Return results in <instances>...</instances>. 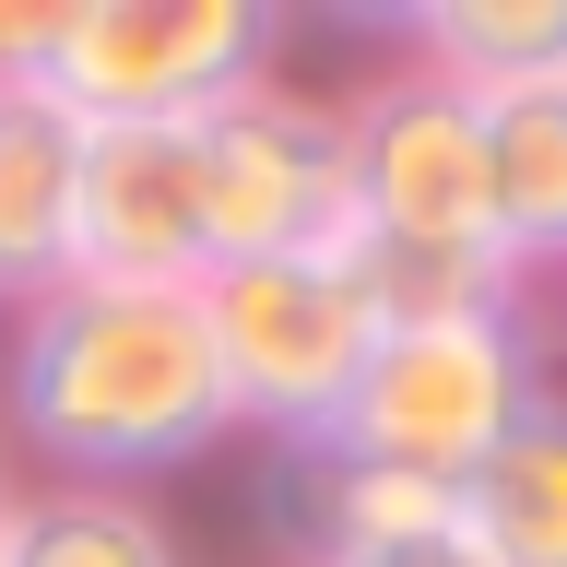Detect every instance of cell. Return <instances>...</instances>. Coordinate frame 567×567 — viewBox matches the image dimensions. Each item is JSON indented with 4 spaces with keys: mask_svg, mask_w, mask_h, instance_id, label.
<instances>
[{
    "mask_svg": "<svg viewBox=\"0 0 567 567\" xmlns=\"http://www.w3.org/2000/svg\"><path fill=\"white\" fill-rule=\"evenodd\" d=\"M0 414L60 485H118L142 496L154 473H189L237 437L225 367H213L202 296L177 284H48L12 308V367Z\"/></svg>",
    "mask_w": 567,
    "mask_h": 567,
    "instance_id": "cell-1",
    "label": "cell"
},
{
    "mask_svg": "<svg viewBox=\"0 0 567 567\" xmlns=\"http://www.w3.org/2000/svg\"><path fill=\"white\" fill-rule=\"evenodd\" d=\"M532 402H544V308H532V296L437 308V319H379V343H367V367H354L319 461L461 485Z\"/></svg>",
    "mask_w": 567,
    "mask_h": 567,
    "instance_id": "cell-2",
    "label": "cell"
},
{
    "mask_svg": "<svg viewBox=\"0 0 567 567\" xmlns=\"http://www.w3.org/2000/svg\"><path fill=\"white\" fill-rule=\"evenodd\" d=\"M189 296H202V331H213L237 425H260L272 450H319L331 414H343V390H354V367H367V343H379V308L343 272V248L225 260Z\"/></svg>",
    "mask_w": 567,
    "mask_h": 567,
    "instance_id": "cell-3",
    "label": "cell"
},
{
    "mask_svg": "<svg viewBox=\"0 0 567 567\" xmlns=\"http://www.w3.org/2000/svg\"><path fill=\"white\" fill-rule=\"evenodd\" d=\"M272 48H284L272 0H71L35 83L83 131H118V118H189L213 95L272 83Z\"/></svg>",
    "mask_w": 567,
    "mask_h": 567,
    "instance_id": "cell-4",
    "label": "cell"
},
{
    "mask_svg": "<svg viewBox=\"0 0 567 567\" xmlns=\"http://www.w3.org/2000/svg\"><path fill=\"white\" fill-rule=\"evenodd\" d=\"M189 166H202V248L225 260H284V248H343V106L296 83L189 106Z\"/></svg>",
    "mask_w": 567,
    "mask_h": 567,
    "instance_id": "cell-5",
    "label": "cell"
},
{
    "mask_svg": "<svg viewBox=\"0 0 567 567\" xmlns=\"http://www.w3.org/2000/svg\"><path fill=\"white\" fill-rule=\"evenodd\" d=\"M473 189H485V248L520 284H544L567 248V83L473 95Z\"/></svg>",
    "mask_w": 567,
    "mask_h": 567,
    "instance_id": "cell-6",
    "label": "cell"
},
{
    "mask_svg": "<svg viewBox=\"0 0 567 567\" xmlns=\"http://www.w3.org/2000/svg\"><path fill=\"white\" fill-rule=\"evenodd\" d=\"M71 189H83V118L48 83H0V308L71 284Z\"/></svg>",
    "mask_w": 567,
    "mask_h": 567,
    "instance_id": "cell-7",
    "label": "cell"
},
{
    "mask_svg": "<svg viewBox=\"0 0 567 567\" xmlns=\"http://www.w3.org/2000/svg\"><path fill=\"white\" fill-rule=\"evenodd\" d=\"M450 508H461L485 567H567V414H556V390L450 485Z\"/></svg>",
    "mask_w": 567,
    "mask_h": 567,
    "instance_id": "cell-8",
    "label": "cell"
},
{
    "mask_svg": "<svg viewBox=\"0 0 567 567\" xmlns=\"http://www.w3.org/2000/svg\"><path fill=\"white\" fill-rule=\"evenodd\" d=\"M402 35H414V71H437L450 95L567 83V12L556 0H414Z\"/></svg>",
    "mask_w": 567,
    "mask_h": 567,
    "instance_id": "cell-9",
    "label": "cell"
},
{
    "mask_svg": "<svg viewBox=\"0 0 567 567\" xmlns=\"http://www.w3.org/2000/svg\"><path fill=\"white\" fill-rule=\"evenodd\" d=\"M0 567H189L177 532L118 485H48V496H12L0 520Z\"/></svg>",
    "mask_w": 567,
    "mask_h": 567,
    "instance_id": "cell-10",
    "label": "cell"
},
{
    "mask_svg": "<svg viewBox=\"0 0 567 567\" xmlns=\"http://www.w3.org/2000/svg\"><path fill=\"white\" fill-rule=\"evenodd\" d=\"M319 567H485V556H473V532H402V544H331V556H319Z\"/></svg>",
    "mask_w": 567,
    "mask_h": 567,
    "instance_id": "cell-11",
    "label": "cell"
},
{
    "mask_svg": "<svg viewBox=\"0 0 567 567\" xmlns=\"http://www.w3.org/2000/svg\"><path fill=\"white\" fill-rule=\"evenodd\" d=\"M0 520H12V473H0Z\"/></svg>",
    "mask_w": 567,
    "mask_h": 567,
    "instance_id": "cell-12",
    "label": "cell"
}]
</instances>
